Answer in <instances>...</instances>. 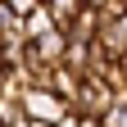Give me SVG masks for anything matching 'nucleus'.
I'll return each mask as SVG.
<instances>
[{"label":"nucleus","instance_id":"f257e3e1","mask_svg":"<svg viewBox=\"0 0 127 127\" xmlns=\"http://www.w3.org/2000/svg\"><path fill=\"white\" fill-rule=\"evenodd\" d=\"M23 109H27V118H36V123H59V118L73 114V109L64 104L50 86H32V91H23Z\"/></svg>","mask_w":127,"mask_h":127},{"label":"nucleus","instance_id":"f03ea898","mask_svg":"<svg viewBox=\"0 0 127 127\" xmlns=\"http://www.w3.org/2000/svg\"><path fill=\"white\" fill-rule=\"evenodd\" d=\"M114 109V86L104 77H86L82 82V95H77V109L73 114H91V118H104Z\"/></svg>","mask_w":127,"mask_h":127},{"label":"nucleus","instance_id":"7ed1b4c3","mask_svg":"<svg viewBox=\"0 0 127 127\" xmlns=\"http://www.w3.org/2000/svg\"><path fill=\"white\" fill-rule=\"evenodd\" d=\"M68 45H73V41H68V32H59V27H55V32H45V36H36V41L27 45V59H32V64H50V68H55V64H64Z\"/></svg>","mask_w":127,"mask_h":127},{"label":"nucleus","instance_id":"20e7f679","mask_svg":"<svg viewBox=\"0 0 127 127\" xmlns=\"http://www.w3.org/2000/svg\"><path fill=\"white\" fill-rule=\"evenodd\" d=\"M82 82H86V77H77V73L68 68V64H55V68H50V91H55V95H59V100L68 104V109H77Z\"/></svg>","mask_w":127,"mask_h":127},{"label":"nucleus","instance_id":"39448f33","mask_svg":"<svg viewBox=\"0 0 127 127\" xmlns=\"http://www.w3.org/2000/svg\"><path fill=\"white\" fill-rule=\"evenodd\" d=\"M100 9H95V5H86L82 14H77V18L68 23V27H64V32H68V41H77V45H95V36H100Z\"/></svg>","mask_w":127,"mask_h":127},{"label":"nucleus","instance_id":"423d86ee","mask_svg":"<svg viewBox=\"0 0 127 127\" xmlns=\"http://www.w3.org/2000/svg\"><path fill=\"white\" fill-rule=\"evenodd\" d=\"M23 118H27L23 95H18V91H0V123H5V127H18Z\"/></svg>","mask_w":127,"mask_h":127},{"label":"nucleus","instance_id":"0eeeda50","mask_svg":"<svg viewBox=\"0 0 127 127\" xmlns=\"http://www.w3.org/2000/svg\"><path fill=\"white\" fill-rule=\"evenodd\" d=\"M23 32H27V41H36V36H45V32H55V14H50V5L32 9L27 18H23Z\"/></svg>","mask_w":127,"mask_h":127},{"label":"nucleus","instance_id":"6e6552de","mask_svg":"<svg viewBox=\"0 0 127 127\" xmlns=\"http://www.w3.org/2000/svg\"><path fill=\"white\" fill-rule=\"evenodd\" d=\"M82 9H86V0H55V5H50V14H55V27L64 32V27H68V23H73Z\"/></svg>","mask_w":127,"mask_h":127},{"label":"nucleus","instance_id":"1a4fd4ad","mask_svg":"<svg viewBox=\"0 0 127 127\" xmlns=\"http://www.w3.org/2000/svg\"><path fill=\"white\" fill-rule=\"evenodd\" d=\"M0 5H5V9L14 14V18H18V23H23V18H27V14H32V9H41V0H0Z\"/></svg>","mask_w":127,"mask_h":127},{"label":"nucleus","instance_id":"9d476101","mask_svg":"<svg viewBox=\"0 0 127 127\" xmlns=\"http://www.w3.org/2000/svg\"><path fill=\"white\" fill-rule=\"evenodd\" d=\"M104 127H127V109H109V114H104Z\"/></svg>","mask_w":127,"mask_h":127},{"label":"nucleus","instance_id":"9b49d317","mask_svg":"<svg viewBox=\"0 0 127 127\" xmlns=\"http://www.w3.org/2000/svg\"><path fill=\"white\" fill-rule=\"evenodd\" d=\"M77 127H104V118H91V114H77Z\"/></svg>","mask_w":127,"mask_h":127},{"label":"nucleus","instance_id":"f8f14e48","mask_svg":"<svg viewBox=\"0 0 127 127\" xmlns=\"http://www.w3.org/2000/svg\"><path fill=\"white\" fill-rule=\"evenodd\" d=\"M9 73H14V68H9V64H0V91H5V86H9Z\"/></svg>","mask_w":127,"mask_h":127},{"label":"nucleus","instance_id":"ddd939ff","mask_svg":"<svg viewBox=\"0 0 127 127\" xmlns=\"http://www.w3.org/2000/svg\"><path fill=\"white\" fill-rule=\"evenodd\" d=\"M55 127H77V114H68V118H59Z\"/></svg>","mask_w":127,"mask_h":127},{"label":"nucleus","instance_id":"4468645a","mask_svg":"<svg viewBox=\"0 0 127 127\" xmlns=\"http://www.w3.org/2000/svg\"><path fill=\"white\" fill-rule=\"evenodd\" d=\"M27 127H55V123H36V118H27Z\"/></svg>","mask_w":127,"mask_h":127},{"label":"nucleus","instance_id":"2eb2a0df","mask_svg":"<svg viewBox=\"0 0 127 127\" xmlns=\"http://www.w3.org/2000/svg\"><path fill=\"white\" fill-rule=\"evenodd\" d=\"M41 5H55V0H41Z\"/></svg>","mask_w":127,"mask_h":127},{"label":"nucleus","instance_id":"dca6fc26","mask_svg":"<svg viewBox=\"0 0 127 127\" xmlns=\"http://www.w3.org/2000/svg\"><path fill=\"white\" fill-rule=\"evenodd\" d=\"M123 68H127V59H123Z\"/></svg>","mask_w":127,"mask_h":127}]
</instances>
